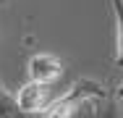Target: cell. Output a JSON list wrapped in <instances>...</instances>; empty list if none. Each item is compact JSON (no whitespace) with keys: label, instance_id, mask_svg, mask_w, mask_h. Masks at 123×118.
Masks as SVG:
<instances>
[{"label":"cell","instance_id":"cell-1","mask_svg":"<svg viewBox=\"0 0 123 118\" xmlns=\"http://www.w3.org/2000/svg\"><path fill=\"white\" fill-rule=\"evenodd\" d=\"M107 94L110 92H107L99 81H94V79H79V81L71 84V89L63 94V97L52 100L47 108H45V118H71L79 105H84V102H89V100L107 97Z\"/></svg>","mask_w":123,"mask_h":118},{"label":"cell","instance_id":"cell-2","mask_svg":"<svg viewBox=\"0 0 123 118\" xmlns=\"http://www.w3.org/2000/svg\"><path fill=\"white\" fill-rule=\"evenodd\" d=\"M16 100H18V105H21L24 110H29V113H45V108L50 105V84L29 79L24 87L18 89Z\"/></svg>","mask_w":123,"mask_h":118},{"label":"cell","instance_id":"cell-3","mask_svg":"<svg viewBox=\"0 0 123 118\" xmlns=\"http://www.w3.org/2000/svg\"><path fill=\"white\" fill-rule=\"evenodd\" d=\"M26 71H29V79L52 84V81L63 73V63H60V58H55V55H50V52H37V55L29 58Z\"/></svg>","mask_w":123,"mask_h":118},{"label":"cell","instance_id":"cell-4","mask_svg":"<svg viewBox=\"0 0 123 118\" xmlns=\"http://www.w3.org/2000/svg\"><path fill=\"white\" fill-rule=\"evenodd\" d=\"M0 118H45V113H29L0 81Z\"/></svg>","mask_w":123,"mask_h":118},{"label":"cell","instance_id":"cell-5","mask_svg":"<svg viewBox=\"0 0 123 118\" xmlns=\"http://www.w3.org/2000/svg\"><path fill=\"white\" fill-rule=\"evenodd\" d=\"M118 102H121V100H118L115 94L99 97V100H97V113H99V118H123V110H121Z\"/></svg>","mask_w":123,"mask_h":118},{"label":"cell","instance_id":"cell-6","mask_svg":"<svg viewBox=\"0 0 123 118\" xmlns=\"http://www.w3.org/2000/svg\"><path fill=\"white\" fill-rule=\"evenodd\" d=\"M113 11H115V24H118V55H115V66L123 68V0H110Z\"/></svg>","mask_w":123,"mask_h":118},{"label":"cell","instance_id":"cell-7","mask_svg":"<svg viewBox=\"0 0 123 118\" xmlns=\"http://www.w3.org/2000/svg\"><path fill=\"white\" fill-rule=\"evenodd\" d=\"M71 118H99V113H97V100H89V102L79 105Z\"/></svg>","mask_w":123,"mask_h":118},{"label":"cell","instance_id":"cell-8","mask_svg":"<svg viewBox=\"0 0 123 118\" xmlns=\"http://www.w3.org/2000/svg\"><path fill=\"white\" fill-rule=\"evenodd\" d=\"M115 97H118V100H123V84L118 87V89H115Z\"/></svg>","mask_w":123,"mask_h":118}]
</instances>
